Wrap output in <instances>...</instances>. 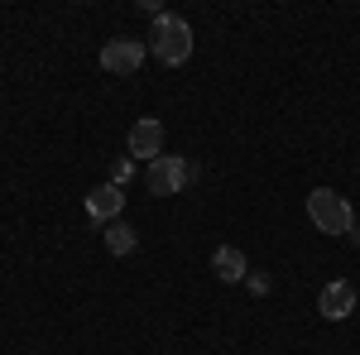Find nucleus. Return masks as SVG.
Returning <instances> with one entry per match:
<instances>
[{"mask_svg": "<svg viewBox=\"0 0 360 355\" xmlns=\"http://www.w3.org/2000/svg\"><path fill=\"white\" fill-rule=\"evenodd\" d=\"M149 53L159 58L164 67H183L188 58H193V25L183 20V15H159L154 29H149Z\"/></svg>", "mask_w": 360, "mask_h": 355, "instance_id": "obj_1", "label": "nucleus"}, {"mask_svg": "<svg viewBox=\"0 0 360 355\" xmlns=\"http://www.w3.org/2000/svg\"><path fill=\"white\" fill-rule=\"evenodd\" d=\"M307 217L312 226L322 231V235H351L356 231V212H351V202L332 188H312L307 192Z\"/></svg>", "mask_w": 360, "mask_h": 355, "instance_id": "obj_2", "label": "nucleus"}, {"mask_svg": "<svg viewBox=\"0 0 360 355\" xmlns=\"http://www.w3.org/2000/svg\"><path fill=\"white\" fill-rule=\"evenodd\" d=\"M197 178H202V168L188 164L183 154H159V159L149 164V173H144V183H149L154 197H173V192H183L188 183H197Z\"/></svg>", "mask_w": 360, "mask_h": 355, "instance_id": "obj_3", "label": "nucleus"}, {"mask_svg": "<svg viewBox=\"0 0 360 355\" xmlns=\"http://www.w3.org/2000/svg\"><path fill=\"white\" fill-rule=\"evenodd\" d=\"M144 53H149V44H139V39H111V44L101 49V67H106L111 77H130V72H139Z\"/></svg>", "mask_w": 360, "mask_h": 355, "instance_id": "obj_4", "label": "nucleus"}, {"mask_svg": "<svg viewBox=\"0 0 360 355\" xmlns=\"http://www.w3.org/2000/svg\"><path fill=\"white\" fill-rule=\"evenodd\" d=\"M317 312H322L327 322H346V317L356 312V283H346V278L322 283V293H317Z\"/></svg>", "mask_w": 360, "mask_h": 355, "instance_id": "obj_5", "label": "nucleus"}, {"mask_svg": "<svg viewBox=\"0 0 360 355\" xmlns=\"http://www.w3.org/2000/svg\"><path fill=\"white\" fill-rule=\"evenodd\" d=\"M164 154V120H154V115H144L130 125V159H159Z\"/></svg>", "mask_w": 360, "mask_h": 355, "instance_id": "obj_6", "label": "nucleus"}, {"mask_svg": "<svg viewBox=\"0 0 360 355\" xmlns=\"http://www.w3.org/2000/svg\"><path fill=\"white\" fill-rule=\"evenodd\" d=\"M120 212H125V188H115V183H101V188L86 192V217L91 221H120Z\"/></svg>", "mask_w": 360, "mask_h": 355, "instance_id": "obj_7", "label": "nucleus"}, {"mask_svg": "<svg viewBox=\"0 0 360 355\" xmlns=\"http://www.w3.org/2000/svg\"><path fill=\"white\" fill-rule=\"evenodd\" d=\"M212 269H217V278H221V283H245V278H250L245 250H240V245H221L217 254H212Z\"/></svg>", "mask_w": 360, "mask_h": 355, "instance_id": "obj_8", "label": "nucleus"}, {"mask_svg": "<svg viewBox=\"0 0 360 355\" xmlns=\"http://www.w3.org/2000/svg\"><path fill=\"white\" fill-rule=\"evenodd\" d=\"M135 245H139V235L130 231V221H111L106 226V250L111 254H135Z\"/></svg>", "mask_w": 360, "mask_h": 355, "instance_id": "obj_9", "label": "nucleus"}, {"mask_svg": "<svg viewBox=\"0 0 360 355\" xmlns=\"http://www.w3.org/2000/svg\"><path fill=\"white\" fill-rule=\"evenodd\" d=\"M130 178H135V159H115V164H111V183H115V188H125Z\"/></svg>", "mask_w": 360, "mask_h": 355, "instance_id": "obj_10", "label": "nucleus"}, {"mask_svg": "<svg viewBox=\"0 0 360 355\" xmlns=\"http://www.w3.org/2000/svg\"><path fill=\"white\" fill-rule=\"evenodd\" d=\"M245 283H250V293H269V278H264V273H250Z\"/></svg>", "mask_w": 360, "mask_h": 355, "instance_id": "obj_11", "label": "nucleus"}, {"mask_svg": "<svg viewBox=\"0 0 360 355\" xmlns=\"http://www.w3.org/2000/svg\"><path fill=\"white\" fill-rule=\"evenodd\" d=\"M351 235H356V245H360V231H351Z\"/></svg>", "mask_w": 360, "mask_h": 355, "instance_id": "obj_12", "label": "nucleus"}]
</instances>
